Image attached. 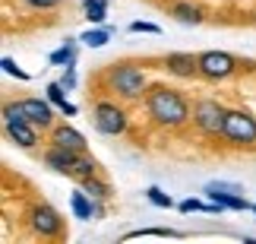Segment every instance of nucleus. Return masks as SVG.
Masks as SVG:
<instances>
[{
  "label": "nucleus",
  "mask_w": 256,
  "mask_h": 244,
  "mask_svg": "<svg viewBox=\"0 0 256 244\" xmlns=\"http://www.w3.org/2000/svg\"><path fill=\"white\" fill-rule=\"evenodd\" d=\"M142 114H146V124L155 127V130H164V133H180L186 127H193L190 95L168 83L149 86V92L142 99Z\"/></svg>",
  "instance_id": "1"
},
{
  "label": "nucleus",
  "mask_w": 256,
  "mask_h": 244,
  "mask_svg": "<svg viewBox=\"0 0 256 244\" xmlns=\"http://www.w3.org/2000/svg\"><path fill=\"white\" fill-rule=\"evenodd\" d=\"M95 83L104 95H114V99H120L126 105H142L146 92H149V86H152L146 67L140 61H130V57L104 64L102 73L95 76Z\"/></svg>",
  "instance_id": "2"
},
{
  "label": "nucleus",
  "mask_w": 256,
  "mask_h": 244,
  "mask_svg": "<svg viewBox=\"0 0 256 244\" xmlns=\"http://www.w3.org/2000/svg\"><path fill=\"white\" fill-rule=\"evenodd\" d=\"M88 121L104 136H126L133 130L130 105L114 99V95H104V92H95V99L88 102Z\"/></svg>",
  "instance_id": "3"
},
{
  "label": "nucleus",
  "mask_w": 256,
  "mask_h": 244,
  "mask_svg": "<svg viewBox=\"0 0 256 244\" xmlns=\"http://www.w3.org/2000/svg\"><path fill=\"white\" fill-rule=\"evenodd\" d=\"M42 133H44V130H38V127L26 118L16 99H6V102H4V136L16 146V149L35 152L42 143H48V140H42Z\"/></svg>",
  "instance_id": "4"
},
{
  "label": "nucleus",
  "mask_w": 256,
  "mask_h": 244,
  "mask_svg": "<svg viewBox=\"0 0 256 244\" xmlns=\"http://www.w3.org/2000/svg\"><path fill=\"white\" fill-rule=\"evenodd\" d=\"M22 219H26V228L32 231V238H38V241H64L66 238V219L44 200L28 203Z\"/></svg>",
  "instance_id": "5"
},
{
  "label": "nucleus",
  "mask_w": 256,
  "mask_h": 244,
  "mask_svg": "<svg viewBox=\"0 0 256 244\" xmlns=\"http://www.w3.org/2000/svg\"><path fill=\"white\" fill-rule=\"evenodd\" d=\"M222 146L234 152H256V114L247 108H228Z\"/></svg>",
  "instance_id": "6"
},
{
  "label": "nucleus",
  "mask_w": 256,
  "mask_h": 244,
  "mask_svg": "<svg viewBox=\"0 0 256 244\" xmlns=\"http://www.w3.org/2000/svg\"><path fill=\"white\" fill-rule=\"evenodd\" d=\"M228 105L218 102L215 95H196L193 99V130L209 143H222Z\"/></svg>",
  "instance_id": "7"
},
{
  "label": "nucleus",
  "mask_w": 256,
  "mask_h": 244,
  "mask_svg": "<svg viewBox=\"0 0 256 244\" xmlns=\"http://www.w3.org/2000/svg\"><path fill=\"white\" fill-rule=\"evenodd\" d=\"M196 61H200V80L202 83H228L234 76L240 73V57H234L231 51H200L196 54Z\"/></svg>",
  "instance_id": "8"
},
{
  "label": "nucleus",
  "mask_w": 256,
  "mask_h": 244,
  "mask_svg": "<svg viewBox=\"0 0 256 244\" xmlns=\"http://www.w3.org/2000/svg\"><path fill=\"white\" fill-rule=\"evenodd\" d=\"M16 102H19V108H22L26 118L32 121L38 130H44V133L57 124V118H60L57 105L48 99V95H44V99H38V95H22V99H16Z\"/></svg>",
  "instance_id": "9"
},
{
  "label": "nucleus",
  "mask_w": 256,
  "mask_h": 244,
  "mask_svg": "<svg viewBox=\"0 0 256 244\" xmlns=\"http://www.w3.org/2000/svg\"><path fill=\"white\" fill-rule=\"evenodd\" d=\"M162 67L174 80H200V61L190 51H168L162 57Z\"/></svg>",
  "instance_id": "10"
},
{
  "label": "nucleus",
  "mask_w": 256,
  "mask_h": 244,
  "mask_svg": "<svg viewBox=\"0 0 256 244\" xmlns=\"http://www.w3.org/2000/svg\"><path fill=\"white\" fill-rule=\"evenodd\" d=\"M202 197H206V200H212V203H218V206H224L228 212H250V209H253V203L247 200V193L222 190L215 181H209V184L202 187Z\"/></svg>",
  "instance_id": "11"
},
{
  "label": "nucleus",
  "mask_w": 256,
  "mask_h": 244,
  "mask_svg": "<svg viewBox=\"0 0 256 244\" xmlns=\"http://www.w3.org/2000/svg\"><path fill=\"white\" fill-rule=\"evenodd\" d=\"M48 143H57L64 149H73V152H88V140L82 130H76L73 124L66 121H57L51 130H48Z\"/></svg>",
  "instance_id": "12"
},
{
  "label": "nucleus",
  "mask_w": 256,
  "mask_h": 244,
  "mask_svg": "<svg viewBox=\"0 0 256 244\" xmlns=\"http://www.w3.org/2000/svg\"><path fill=\"white\" fill-rule=\"evenodd\" d=\"M80 155L82 152H73V149H64V146H57V143H48L44 152H42V162H44V168H51L54 174H73Z\"/></svg>",
  "instance_id": "13"
},
{
  "label": "nucleus",
  "mask_w": 256,
  "mask_h": 244,
  "mask_svg": "<svg viewBox=\"0 0 256 244\" xmlns=\"http://www.w3.org/2000/svg\"><path fill=\"white\" fill-rule=\"evenodd\" d=\"M168 16L177 19L180 26H202L206 23V10L193 0H168Z\"/></svg>",
  "instance_id": "14"
},
{
  "label": "nucleus",
  "mask_w": 256,
  "mask_h": 244,
  "mask_svg": "<svg viewBox=\"0 0 256 244\" xmlns=\"http://www.w3.org/2000/svg\"><path fill=\"white\" fill-rule=\"evenodd\" d=\"M80 35L76 38H66V42L57 48V51L48 54V61H51V67H73L76 64V57H80Z\"/></svg>",
  "instance_id": "15"
},
{
  "label": "nucleus",
  "mask_w": 256,
  "mask_h": 244,
  "mask_svg": "<svg viewBox=\"0 0 256 244\" xmlns=\"http://www.w3.org/2000/svg\"><path fill=\"white\" fill-rule=\"evenodd\" d=\"M80 187H82L92 200H108V203L114 200V187H111V181L104 178V171H102V174H92V178H86V181H80Z\"/></svg>",
  "instance_id": "16"
},
{
  "label": "nucleus",
  "mask_w": 256,
  "mask_h": 244,
  "mask_svg": "<svg viewBox=\"0 0 256 244\" xmlns=\"http://www.w3.org/2000/svg\"><path fill=\"white\" fill-rule=\"evenodd\" d=\"M114 38V26H88L86 32L80 35V42H82V48H92V51H98V48H104L108 42Z\"/></svg>",
  "instance_id": "17"
},
{
  "label": "nucleus",
  "mask_w": 256,
  "mask_h": 244,
  "mask_svg": "<svg viewBox=\"0 0 256 244\" xmlns=\"http://www.w3.org/2000/svg\"><path fill=\"white\" fill-rule=\"evenodd\" d=\"M92 206H95V200L88 197L80 184H76V190L70 193V212L76 219H82V222H92Z\"/></svg>",
  "instance_id": "18"
},
{
  "label": "nucleus",
  "mask_w": 256,
  "mask_h": 244,
  "mask_svg": "<svg viewBox=\"0 0 256 244\" xmlns=\"http://www.w3.org/2000/svg\"><path fill=\"white\" fill-rule=\"evenodd\" d=\"M108 10H111L108 0H82V16H86L88 26H104L108 23Z\"/></svg>",
  "instance_id": "19"
},
{
  "label": "nucleus",
  "mask_w": 256,
  "mask_h": 244,
  "mask_svg": "<svg viewBox=\"0 0 256 244\" xmlns=\"http://www.w3.org/2000/svg\"><path fill=\"white\" fill-rule=\"evenodd\" d=\"M92 174H102V165H98V159H92L88 152H82L80 159H76V168H73L70 178L80 184V181H86V178H92Z\"/></svg>",
  "instance_id": "20"
},
{
  "label": "nucleus",
  "mask_w": 256,
  "mask_h": 244,
  "mask_svg": "<svg viewBox=\"0 0 256 244\" xmlns=\"http://www.w3.org/2000/svg\"><path fill=\"white\" fill-rule=\"evenodd\" d=\"M133 238H184V231L155 225V228H136V231H126V235H120V241H133Z\"/></svg>",
  "instance_id": "21"
},
{
  "label": "nucleus",
  "mask_w": 256,
  "mask_h": 244,
  "mask_svg": "<svg viewBox=\"0 0 256 244\" xmlns=\"http://www.w3.org/2000/svg\"><path fill=\"white\" fill-rule=\"evenodd\" d=\"M142 193H146V200H149L152 206H158V209H174V206H177L174 197H171V193H164L158 184H149V187H146Z\"/></svg>",
  "instance_id": "22"
},
{
  "label": "nucleus",
  "mask_w": 256,
  "mask_h": 244,
  "mask_svg": "<svg viewBox=\"0 0 256 244\" xmlns=\"http://www.w3.org/2000/svg\"><path fill=\"white\" fill-rule=\"evenodd\" d=\"M19 4L32 10V13H57L64 7V0H19Z\"/></svg>",
  "instance_id": "23"
},
{
  "label": "nucleus",
  "mask_w": 256,
  "mask_h": 244,
  "mask_svg": "<svg viewBox=\"0 0 256 244\" xmlns=\"http://www.w3.org/2000/svg\"><path fill=\"white\" fill-rule=\"evenodd\" d=\"M66 92H70V89H66V86H64L60 80H54V83H48V86H44V95H48V99H51V102L57 105V108H60V105L66 102Z\"/></svg>",
  "instance_id": "24"
},
{
  "label": "nucleus",
  "mask_w": 256,
  "mask_h": 244,
  "mask_svg": "<svg viewBox=\"0 0 256 244\" xmlns=\"http://www.w3.org/2000/svg\"><path fill=\"white\" fill-rule=\"evenodd\" d=\"M0 67H4V73H6V76H13V80H19V83H28V80H32V76H28L22 67L13 61V57H4V61H0Z\"/></svg>",
  "instance_id": "25"
},
{
  "label": "nucleus",
  "mask_w": 256,
  "mask_h": 244,
  "mask_svg": "<svg viewBox=\"0 0 256 244\" xmlns=\"http://www.w3.org/2000/svg\"><path fill=\"white\" fill-rule=\"evenodd\" d=\"M130 32H136V35H162V26H155V23H142V19H133L130 23Z\"/></svg>",
  "instance_id": "26"
},
{
  "label": "nucleus",
  "mask_w": 256,
  "mask_h": 244,
  "mask_svg": "<svg viewBox=\"0 0 256 244\" xmlns=\"http://www.w3.org/2000/svg\"><path fill=\"white\" fill-rule=\"evenodd\" d=\"M60 83L66 86V89H76V86H80V76H76V64L73 67H60Z\"/></svg>",
  "instance_id": "27"
},
{
  "label": "nucleus",
  "mask_w": 256,
  "mask_h": 244,
  "mask_svg": "<svg viewBox=\"0 0 256 244\" xmlns=\"http://www.w3.org/2000/svg\"><path fill=\"white\" fill-rule=\"evenodd\" d=\"M108 216V200H95V206H92V222H102Z\"/></svg>",
  "instance_id": "28"
},
{
  "label": "nucleus",
  "mask_w": 256,
  "mask_h": 244,
  "mask_svg": "<svg viewBox=\"0 0 256 244\" xmlns=\"http://www.w3.org/2000/svg\"><path fill=\"white\" fill-rule=\"evenodd\" d=\"M57 111H60V118H76V114H80V105H73V102H64Z\"/></svg>",
  "instance_id": "29"
},
{
  "label": "nucleus",
  "mask_w": 256,
  "mask_h": 244,
  "mask_svg": "<svg viewBox=\"0 0 256 244\" xmlns=\"http://www.w3.org/2000/svg\"><path fill=\"white\" fill-rule=\"evenodd\" d=\"M250 212H253V216H256V203H253V209H250Z\"/></svg>",
  "instance_id": "30"
}]
</instances>
